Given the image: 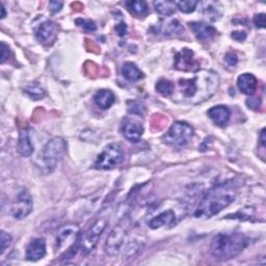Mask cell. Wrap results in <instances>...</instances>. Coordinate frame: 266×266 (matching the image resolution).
Wrapping results in <instances>:
<instances>
[{"label":"cell","mask_w":266,"mask_h":266,"mask_svg":"<svg viewBox=\"0 0 266 266\" xmlns=\"http://www.w3.org/2000/svg\"><path fill=\"white\" fill-rule=\"evenodd\" d=\"M220 79L212 71H201L191 79H180L178 90L184 100L200 103L209 99L219 88Z\"/></svg>","instance_id":"6da1fadb"},{"label":"cell","mask_w":266,"mask_h":266,"mask_svg":"<svg viewBox=\"0 0 266 266\" xmlns=\"http://www.w3.org/2000/svg\"><path fill=\"white\" fill-rule=\"evenodd\" d=\"M236 198V189L229 184L217 185L207 191L201 199L195 216L198 219H209L219 214Z\"/></svg>","instance_id":"7a4b0ae2"},{"label":"cell","mask_w":266,"mask_h":266,"mask_svg":"<svg viewBox=\"0 0 266 266\" xmlns=\"http://www.w3.org/2000/svg\"><path fill=\"white\" fill-rule=\"evenodd\" d=\"M250 244L243 233H220L211 241L210 253L217 260H230L238 256Z\"/></svg>","instance_id":"3957f363"},{"label":"cell","mask_w":266,"mask_h":266,"mask_svg":"<svg viewBox=\"0 0 266 266\" xmlns=\"http://www.w3.org/2000/svg\"><path fill=\"white\" fill-rule=\"evenodd\" d=\"M66 151V141L62 137L51 138L44 147L42 151V158L44 167L48 173H52Z\"/></svg>","instance_id":"277c9868"},{"label":"cell","mask_w":266,"mask_h":266,"mask_svg":"<svg viewBox=\"0 0 266 266\" xmlns=\"http://www.w3.org/2000/svg\"><path fill=\"white\" fill-rule=\"evenodd\" d=\"M107 225H108V219L106 216H102L96 220L91 225V227L85 231V233L80 238V251L83 256H86L92 251H94Z\"/></svg>","instance_id":"5b68a950"},{"label":"cell","mask_w":266,"mask_h":266,"mask_svg":"<svg viewBox=\"0 0 266 266\" xmlns=\"http://www.w3.org/2000/svg\"><path fill=\"white\" fill-rule=\"evenodd\" d=\"M194 128L185 122H175L167 132L163 135L162 139L165 143L173 147H184L194 137Z\"/></svg>","instance_id":"8992f818"},{"label":"cell","mask_w":266,"mask_h":266,"mask_svg":"<svg viewBox=\"0 0 266 266\" xmlns=\"http://www.w3.org/2000/svg\"><path fill=\"white\" fill-rule=\"evenodd\" d=\"M124 152L119 143L107 144L95 161V167L98 170H111L122 163Z\"/></svg>","instance_id":"52a82bcc"},{"label":"cell","mask_w":266,"mask_h":266,"mask_svg":"<svg viewBox=\"0 0 266 266\" xmlns=\"http://www.w3.org/2000/svg\"><path fill=\"white\" fill-rule=\"evenodd\" d=\"M34 201L27 189L22 188L13 201L11 213L16 220H23L33 211Z\"/></svg>","instance_id":"ba28073f"},{"label":"cell","mask_w":266,"mask_h":266,"mask_svg":"<svg viewBox=\"0 0 266 266\" xmlns=\"http://www.w3.org/2000/svg\"><path fill=\"white\" fill-rule=\"evenodd\" d=\"M127 234V226L119 224L109 233L105 243V252L110 257H115L120 254Z\"/></svg>","instance_id":"9c48e42d"},{"label":"cell","mask_w":266,"mask_h":266,"mask_svg":"<svg viewBox=\"0 0 266 266\" xmlns=\"http://www.w3.org/2000/svg\"><path fill=\"white\" fill-rule=\"evenodd\" d=\"M79 241V229L76 225H67L57 233L55 250L56 252L67 251Z\"/></svg>","instance_id":"30bf717a"},{"label":"cell","mask_w":266,"mask_h":266,"mask_svg":"<svg viewBox=\"0 0 266 266\" xmlns=\"http://www.w3.org/2000/svg\"><path fill=\"white\" fill-rule=\"evenodd\" d=\"M57 34H58L57 24L51 20H47L40 25L36 33V37L41 44L45 46H51L56 41Z\"/></svg>","instance_id":"8fae6325"},{"label":"cell","mask_w":266,"mask_h":266,"mask_svg":"<svg viewBox=\"0 0 266 266\" xmlns=\"http://www.w3.org/2000/svg\"><path fill=\"white\" fill-rule=\"evenodd\" d=\"M200 64L194 58V51L184 48L175 56V68L181 71H197Z\"/></svg>","instance_id":"7c38bea8"},{"label":"cell","mask_w":266,"mask_h":266,"mask_svg":"<svg viewBox=\"0 0 266 266\" xmlns=\"http://www.w3.org/2000/svg\"><path fill=\"white\" fill-rule=\"evenodd\" d=\"M122 132L124 137L131 141V142H137L143 133V126L141 122L137 121L133 117H127L123 122L122 125Z\"/></svg>","instance_id":"4fadbf2b"},{"label":"cell","mask_w":266,"mask_h":266,"mask_svg":"<svg viewBox=\"0 0 266 266\" xmlns=\"http://www.w3.org/2000/svg\"><path fill=\"white\" fill-rule=\"evenodd\" d=\"M191 32L195 34L198 40L209 41L213 39L216 35V29L212 26L204 22H190L188 23Z\"/></svg>","instance_id":"5bb4252c"},{"label":"cell","mask_w":266,"mask_h":266,"mask_svg":"<svg viewBox=\"0 0 266 266\" xmlns=\"http://www.w3.org/2000/svg\"><path fill=\"white\" fill-rule=\"evenodd\" d=\"M46 255V241L44 238H36L31 241L26 249V259L28 261H38Z\"/></svg>","instance_id":"9a60e30c"},{"label":"cell","mask_w":266,"mask_h":266,"mask_svg":"<svg viewBox=\"0 0 266 266\" xmlns=\"http://www.w3.org/2000/svg\"><path fill=\"white\" fill-rule=\"evenodd\" d=\"M208 116L217 126H225L230 120L231 111L225 105H217L208 110Z\"/></svg>","instance_id":"2e32d148"},{"label":"cell","mask_w":266,"mask_h":266,"mask_svg":"<svg viewBox=\"0 0 266 266\" xmlns=\"http://www.w3.org/2000/svg\"><path fill=\"white\" fill-rule=\"evenodd\" d=\"M257 85H258L257 78L250 73H245L240 75L237 79L238 88L240 90V92H243L246 95H253L257 90Z\"/></svg>","instance_id":"e0dca14e"},{"label":"cell","mask_w":266,"mask_h":266,"mask_svg":"<svg viewBox=\"0 0 266 266\" xmlns=\"http://www.w3.org/2000/svg\"><path fill=\"white\" fill-rule=\"evenodd\" d=\"M175 222H176V215H175L174 211L166 210V211L161 212L157 216L153 217L149 223H148V226H149V228L155 230L158 228L173 225Z\"/></svg>","instance_id":"ac0fdd59"},{"label":"cell","mask_w":266,"mask_h":266,"mask_svg":"<svg viewBox=\"0 0 266 266\" xmlns=\"http://www.w3.org/2000/svg\"><path fill=\"white\" fill-rule=\"evenodd\" d=\"M18 151L21 156L28 157L34 152V146L29 138L28 131L26 129H21L19 133V141H18Z\"/></svg>","instance_id":"d6986e66"},{"label":"cell","mask_w":266,"mask_h":266,"mask_svg":"<svg viewBox=\"0 0 266 266\" xmlns=\"http://www.w3.org/2000/svg\"><path fill=\"white\" fill-rule=\"evenodd\" d=\"M159 32L164 36H176L184 33V28L177 20H166L160 23Z\"/></svg>","instance_id":"ffe728a7"},{"label":"cell","mask_w":266,"mask_h":266,"mask_svg":"<svg viewBox=\"0 0 266 266\" xmlns=\"http://www.w3.org/2000/svg\"><path fill=\"white\" fill-rule=\"evenodd\" d=\"M115 97L109 90H100L94 96V101L101 109H108L114 103Z\"/></svg>","instance_id":"44dd1931"},{"label":"cell","mask_w":266,"mask_h":266,"mask_svg":"<svg viewBox=\"0 0 266 266\" xmlns=\"http://www.w3.org/2000/svg\"><path fill=\"white\" fill-rule=\"evenodd\" d=\"M122 75L131 82H135L140 80L141 78H143V73L138 69V67L131 63V62H127L123 65L122 67Z\"/></svg>","instance_id":"7402d4cb"},{"label":"cell","mask_w":266,"mask_h":266,"mask_svg":"<svg viewBox=\"0 0 266 266\" xmlns=\"http://www.w3.org/2000/svg\"><path fill=\"white\" fill-rule=\"evenodd\" d=\"M125 6L127 8V10L135 15V16H143L146 15L148 12H149V7H148L147 3L144 2H137V0H131V2H126Z\"/></svg>","instance_id":"603a6c76"},{"label":"cell","mask_w":266,"mask_h":266,"mask_svg":"<svg viewBox=\"0 0 266 266\" xmlns=\"http://www.w3.org/2000/svg\"><path fill=\"white\" fill-rule=\"evenodd\" d=\"M154 8L158 14L168 17L175 13L177 7L174 2H155Z\"/></svg>","instance_id":"cb8c5ba5"},{"label":"cell","mask_w":266,"mask_h":266,"mask_svg":"<svg viewBox=\"0 0 266 266\" xmlns=\"http://www.w3.org/2000/svg\"><path fill=\"white\" fill-rule=\"evenodd\" d=\"M24 93H25L27 96L31 97L32 99L36 100V101L41 100V99L44 98V96H45L44 90H43V88H42L38 83H32V84H29V85L25 88Z\"/></svg>","instance_id":"d4e9b609"},{"label":"cell","mask_w":266,"mask_h":266,"mask_svg":"<svg viewBox=\"0 0 266 266\" xmlns=\"http://www.w3.org/2000/svg\"><path fill=\"white\" fill-rule=\"evenodd\" d=\"M156 91L162 95V96H171L174 91H175V86L173 84L172 81L167 80V79H160L157 83H156Z\"/></svg>","instance_id":"484cf974"},{"label":"cell","mask_w":266,"mask_h":266,"mask_svg":"<svg viewBox=\"0 0 266 266\" xmlns=\"http://www.w3.org/2000/svg\"><path fill=\"white\" fill-rule=\"evenodd\" d=\"M198 4V2H194V0H186V2L176 3V7L185 14H190L196 10Z\"/></svg>","instance_id":"4316f807"},{"label":"cell","mask_w":266,"mask_h":266,"mask_svg":"<svg viewBox=\"0 0 266 266\" xmlns=\"http://www.w3.org/2000/svg\"><path fill=\"white\" fill-rule=\"evenodd\" d=\"M12 244V236L5 231L0 233V254H4Z\"/></svg>","instance_id":"83f0119b"},{"label":"cell","mask_w":266,"mask_h":266,"mask_svg":"<svg viewBox=\"0 0 266 266\" xmlns=\"http://www.w3.org/2000/svg\"><path fill=\"white\" fill-rule=\"evenodd\" d=\"M76 23L78 26L82 27L85 32H88V33H92V32H95L97 29V25L94 21L92 20H83V19H77L76 20Z\"/></svg>","instance_id":"f1b7e54d"},{"label":"cell","mask_w":266,"mask_h":266,"mask_svg":"<svg viewBox=\"0 0 266 266\" xmlns=\"http://www.w3.org/2000/svg\"><path fill=\"white\" fill-rule=\"evenodd\" d=\"M203 5H204V8H203V9H204V14H205V16L209 17L210 20H211V17H213V15L219 18L220 14H219V11L216 10V8L214 7V4H212V3H205V4H203ZM213 19H214V18H213ZM214 21H215V19H214Z\"/></svg>","instance_id":"f546056e"},{"label":"cell","mask_w":266,"mask_h":266,"mask_svg":"<svg viewBox=\"0 0 266 266\" xmlns=\"http://www.w3.org/2000/svg\"><path fill=\"white\" fill-rule=\"evenodd\" d=\"M225 60H226L228 65L234 67V66L237 65V63H238V56L235 52H228L225 56Z\"/></svg>","instance_id":"4dcf8cb0"},{"label":"cell","mask_w":266,"mask_h":266,"mask_svg":"<svg viewBox=\"0 0 266 266\" xmlns=\"http://www.w3.org/2000/svg\"><path fill=\"white\" fill-rule=\"evenodd\" d=\"M9 56H10V48L5 42H3L2 43V64H5L9 60Z\"/></svg>","instance_id":"1f68e13d"},{"label":"cell","mask_w":266,"mask_h":266,"mask_svg":"<svg viewBox=\"0 0 266 266\" xmlns=\"http://www.w3.org/2000/svg\"><path fill=\"white\" fill-rule=\"evenodd\" d=\"M254 24L258 28H264L265 27V14H258L254 17Z\"/></svg>","instance_id":"d6a6232c"},{"label":"cell","mask_w":266,"mask_h":266,"mask_svg":"<svg viewBox=\"0 0 266 266\" xmlns=\"http://www.w3.org/2000/svg\"><path fill=\"white\" fill-rule=\"evenodd\" d=\"M247 105L252 109H258L261 106L260 98H250L247 100Z\"/></svg>","instance_id":"836d02e7"},{"label":"cell","mask_w":266,"mask_h":266,"mask_svg":"<svg viewBox=\"0 0 266 266\" xmlns=\"http://www.w3.org/2000/svg\"><path fill=\"white\" fill-rule=\"evenodd\" d=\"M63 3L62 2H50L49 4V9L52 13H57L60 12L63 8Z\"/></svg>","instance_id":"e575fe53"},{"label":"cell","mask_w":266,"mask_h":266,"mask_svg":"<svg viewBox=\"0 0 266 266\" xmlns=\"http://www.w3.org/2000/svg\"><path fill=\"white\" fill-rule=\"evenodd\" d=\"M115 31L117 32V34H119L121 37L127 35V26L124 22H121L120 24H117L115 26Z\"/></svg>","instance_id":"d590c367"},{"label":"cell","mask_w":266,"mask_h":266,"mask_svg":"<svg viewBox=\"0 0 266 266\" xmlns=\"http://www.w3.org/2000/svg\"><path fill=\"white\" fill-rule=\"evenodd\" d=\"M232 38L235 41L243 42L247 39V34L245 32H234V33H232Z\"/></svg>","instance_id":"8d00e7d4"},{"label":"cell","mask_w":266,"mask_h":266,"mask_svg":"<svg viewBox=\"0 0 266 266\" xmlns=\"http://www.w3.org/2000/svg\"><path fill=\"white\" fill-rule=\"evenodd\" d=\"M265 141H266V139H265V129L263 128L262 130H261V133H260V142H261V144L264 147L265 146Z\"/></svg>","instance_id":"74e56055"},{"label":"cell","mask_w":266,"mask_h":266,"mask_svg":"<svg viewBox=\"0 0 266 266\" xmlns=\"http://www.w3.org/2000/svg\"><path fill=\"white\" fill-rule=\"evenodd\" d=\"M2 12H3V15H2V19H4L6 17V9L4 7V5H2Z\"/></svg>","instance_id":"f35d334b"}]
</instances>
